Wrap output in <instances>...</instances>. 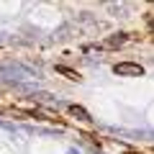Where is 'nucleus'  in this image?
Instances as JSON below:
<instances>
[{
	"label": "nucleus",
	"instance_id": "nucleus-1",
	"mask_svg": "<svg viewBox=\"0 0 154 154\" xmlns=\"http://www.w3.org/2000/svg\"><path fill=\"white\" fill-rule=\"evenodd\" d=\"M113 72H116V75H136V77H141L144 75V67L141 64H131V62H121V64L113 67Z\"/></svg>",
	"mask_w": 154,
	"mask_h": 154
},
{
	"label": "nucleus",
	"instance_id": "nucleus-2",
	"mask_svg": "<svg viewBox=\"0 0 154 154\" xmlns=\"http://www.w3.org/2000/svg\"><path fill=\"white\" fill-rule=\"evenodd\" d=\"M69 113H72V116H77L80 121H90V113H88L85 108H80V105H69Z\"/></svg>",
	"mask_w": 154,
	"mask_h": 154
},
{
	"label": "nucleus",
	"instance_id": "nucleus-4",
	"mask_svg": "<svg viewBox=\"0 0 154 154\" xmlns=\"http://www.w3.org/2000/svg\"><path fill=\"white\" fill-rule=\"evenodd\" d=\"M126 154H136V152H126Z\"/></svg>",
	"mask_w": 154,
	"mask_h": 154
},
{
	"label": "nucleus",
	"instance_id": "nucleus-3",
	"mask_svg": "<svg viewBox=\"0 0 154 154\" xmlns=\"http://www.w3.org/2000/svg\"><path fill=\"white\" fill-rule=\"evenodd\" d=\"M57 72H62V75H67L69 80H80V72L69 69V67H57Z\"/></svg>",
	"mask_w": 154,
	"mask_h": 154
}]
</instances>
